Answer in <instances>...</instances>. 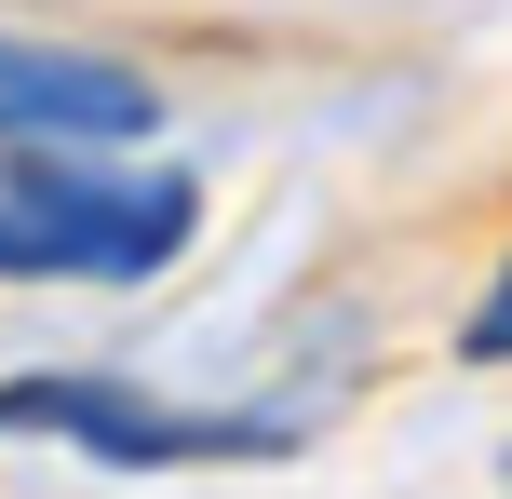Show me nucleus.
<instances>
[{
	"instance_id": "nucleus-1",
	"label": "nucleus",
	"mask_w": 512,
	"mask_h": 499,
	"mask_svg": "<svg viewBox=\"0 0 512 499\" xmlns=\"http://www.w3.org/2000/svg\"><path fill=\"white\" fill-rule=\"evenodd\" d=\"M0 176L54 230L68 284H162L203 243V176L162 149H0Z\"/></svg>"
},
{
	"instance_id": "nucleus-2",
	"label": "nucleus",
	"mask_w": 512,
	"mask_h": 499,
	"mask_svg": "<svg viewBox=\"0 0 512 499\" xmlns=\"http://www.w3.org/2000/svg\"><path fill=\"white\" fill-rule=\"evenodd\" d=\"M0 432L14 446H68L108 473H203V459H283V419H230V405H176L149 378H95V365H27L0 378Z\"/></svg>"
},
{
	"instance_id": "nucleus-3",
	"label": "nucleus",
	"mask_w": 512,
	"mask_h": 499,
	"mask_svg": "<svg viewBox=\"0 0 512 499\" xmlns=\"http://www.w3.org/2000/svg\"><path fill=\"white\" fill-rule=\"evenodd\" d=\"M162 81L95 41H27L0 27V149H149Z\"/></svg>"
},
{
	"instance_id": "nucleus-4",
	"label": "nucleus",
	"mask_w": 512,
	"mask_h": 499,
	"mask_svg": "<svg viewBox=\"0 0 512 499\" xmlns=\"http://www.w3.org/2000/svg\"><path fill=\"white\" fill-rule=\"evenodd\" d=\"M0 284H68V257H54V230L14 203V176H0Z\"/></svg>"
},
{
	"instance_id": "nucleus-5",
	"label": "nucleus",
	"mask_w": 512,
	"mask_h": 499,
	"mask_svg": "<svg viewBox=\"0 0 512 499\" xmlns=\"http://www.w3.org/2000/svg\"><path fill=\"white\" fill-rule=\"evenodd\" d=\"M459 351H472V365H512V257H499V284L472 297V338Z\"/></svg>"
}]
</instances>
